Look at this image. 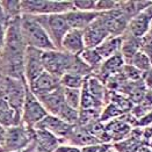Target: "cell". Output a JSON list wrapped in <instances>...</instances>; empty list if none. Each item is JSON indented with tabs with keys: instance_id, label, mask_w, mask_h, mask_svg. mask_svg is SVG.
<instances>
[{
	"instance_id": "6da1fadb",
	"label": "cell",
	"mask_w": 152,
	"mask_h": 152,
	"mask_svg": "<svg viewBox=\"0 0 152 152\" xmlns=\"http://www.w3.org/2000/svg\"><path fill=\"white\" fill-rule=\"evenodd\" d=\"M20 19L11 21L6 28L5 42L0 50V76L26 80L25 55L27 45L21 35Z\"/></svg>"
},
{
	"instance_id": "7a4b0ae2",
	"label": "cell",
	"mask_w": 152,
	"mask_h": 152,
	"mask_svg": "<svg viewBox=\"0 0 152 152\" xmlns=\"http://www.w3.org/2000/svg\"><path fill=\"white\" fill-rule=\"evenodd\" d=\"M20 29L27 47L41 51L56 49L48 34L45 33L43 27L37 22L35 16L22 14L20 19Z\"/></svg>"
},
{
	"instance_id": "3957f363",
	"label": "cell",
	"mask_w": 152,
	"mask_h": 152,
	"mask_svg": "<svg viewBox=\"0 0 152 152\" xmlns=\"http://www.w3.org/2000/svg\"><path fill=\"white\" fill-rule=\"evenodd\" d=\"M75 10L73 1H56V0H23L21 1L22 14L31 16L65 14Z\"/></svg>"
},
{
	"instance_id": "277c9868",
	"label": "cell",
	"mask_w": 152,
	"mask_h": 152,
	"mask_svg": "<svg viewBox=\"0 0 152 152\" xmlns=\"http://www.w3.org/2000/svg\"><path fill=\"white\" fill-rule=\"evenodd\" d=\"M77 57L78 56H72L58 49L43 51L42 62H43L44 71L61 79L66 72L71 70Z\"/></svg>"
},
{
	"instance_id": "5b68a950",
	"label": "cell",
	"mask_w": 152,
	"mask_h": 152,
	"mask_svg": "<svg viewBox=\"0 0 152 152\" xmlns=\"http://www.w3.org/2000/svg\"><path fill=\"white\" fill-rule=\"evenodd\" d=\"M28 84L26 80H19L13 78H0V96L10 103L19 114L22 113V107L25 102L26 89Z\"/></svg>"
},
{
	"instance_id": "8992f818",
	"label": "cell",
	"mask_w": 152,
	"mask_h": 152,
	"mask_svg": "<svg viewBox=\"0 0 152 152\" xmlns=\"http://www.w3.org/2000/svg\"><path fill=\"white\" fill-rule=\"evenodd\" d=\"M37 22L43 27L48 34L52 44L56 49H61V43L64 36L70 30L65 14H52V15H42L35 16Z\"/></svg>"
},
{
	"instance_id": "52a82bcc",
	"label": "cell",
	"mask_w": 152,
	"mask_h": 152,
	"mask_svg": "<svg viewBox=\"0 0 152 152\" xmlns=\"http://www.w3.org/2000/svg\"><path fill=\"white\" fill-rule=\"evenodd\" d=\"M34 129L19 124L6 129L2 148L5 152H21L27 149L33 140Z\"/></svg>"
},
{
	"instance_id": "ba28073f",
	"label": "cell",
	"mask_w": 152,
	"mask_h": 152,
	"mask_svg": "<svg viewBox=\"0 0 152 152\" xmlns=\"http://www.w3.org/2000/svg\"><path fill=\"white\" fill-rule=\"evenodd\" d=\"M47 115L48 113L42 106V103L27 86L25 102L21 113V124H23L27 128L34 129L38 122L43 120Z\"/></svg>"
},
{
	"instance_id": "9c48e42d",
	"label": "cell",
	"mask_w": 152,
	"mask_h": 152,
	"mask_svg": "<svg viewBox=\"0 0 152 152\" xmlns=\"http://www.w3.org/2000/svg\"><path fill=\"white\" fill-rule=\"evenodd\" d=\"M83 35L85 49H95L104 39L110 36L108 27L104 22V19L102 18L101 13H99L96 19L83 30Z\"/></svg>"
},
{
	"instance_id": "30bf717a",
	"label": "cell",
	"mask_w": 152,
	"mask_h": 152,
	"mask_svg": "<svg viewBox=\"0 0 152 152\" xmlns=\"http://www.w3.org/2000/svg\"><path fill=\"white\" fill-rule=\"evenodd\" d=\"M75 127L76 126H71V124L64 122L63 120H61L57 116L48 114L43 120H41L38 122L34 129L45 130V131L52 134L53 136H56L59 140H66L69 138V136L71 135Z\"/></svg>"
},
{
	"instance_id": "8fae6325",
	"label": "cell",
	"mask_w": 152,
	"mask_h": 152,
	"mask_svg": "<svg viewBox=\"0 0 152 152\" xmlns=\"http://www.w3.org/2000/svg\"><path fill=\"white\" fill-rule=\"evenodd\" d=\"M42 53L43 51L27 47L25 55V79L28 85L44 72Z\"/></svg>"
},
{
	"instance_id": "7c38bea8",
	"label": "cell",
	"mask_w": 152,
	"mask_h": 152,
	"mask_svg": "<svg viewBox=\"0 0 152 152\" xmlns=\"http://www.w3.org/2000/svg\"><path fill=\"white\" fill-rule=\"evenodd\" d=\"M152 21V2L140 13L135 15L130 21L126 31H128L134 37L140 38L143 37L148 31L149 27Z\"/></svg>"
},
{
	"instance_id": "4fadbf2b",
	"label": "cell",
	"mask_w": 152,
	"mask_h": 152,
	"mask_svg": "<svg viewBox=\"0 0 152 152\" xmlns=\"http://www.w3.org/2000/svg\"><path fill=\"white\" fill-rule=\"evenodd\" d=\"M28 87L31 91V93L38 98V96L49 94L51 92H55L61 88L62 86H61V80L58 78L44 71L33 83H30Z\"/></svg>"
},
{
	"instance_id": "5bb4252c",
	"label": "cell",
	"mask_w": 152,
	"mask_h": 152,
	"mask_svg": "<svg viewBox=\"0 0 152 152\" xmlns=\"http://www.w3.org/2000/svg\"><path fill=\"white\" fill-rule=\"evenodd\" d=\"M66 53H70L72 56H79L85 50V43H84V35L83 30L70 29L66 35L64 36L63 41L61 43V49Z\"/></svg>"
},
{
	"instance_id": "9a60e30c",
	"label": "cell",
	"mask_w": 152,
	"mask_h": 152,
	"mask_svg": "<svg viewBox=\"0 0 152 152\" xmlns=\"http://www.w3.org/2000/svg\"><path fill=\"white\" fill-rule=\"evenodd\" d=\"M31 144L38 152H55L61 145V140L45 130L34 129Z\"/></svg>"
},
{
	"instance_id": "2e32d148",
	"label": "cell",
	"mask_w": 152,
	"mask_h": 152,
	"mask_svg": "<svg viewBox=\"0 0 152 152\" xmlns=\"http://www.w3.org/2000/svg\"><path fill=\"white\" fill-rule=\"evenodd\" d=\"M37 99L42 103V106L44 107V109L47 110V113L53 115V116H58L61 114V112L64 109V107L66 106L65 100H64L63 87H61L55 92H51L49 94L38 96Z\"/></svg>"
},
{
	"instance_id": "e0dca14e",
	"label": "cell",
	"mask_w": 152,
	"mask_h": 152,
	"mask_svg": "<svg viewBox=\"0 0 152 152\" xmlns=\"http://www.w3.org/2000/svg\"><path fill=\"white\" fill-rule=\"evenodd\" d=\"M98 15H99L98 12H81L78 10H72L70 12L65 13L70 29H77V30H84L96 19Z\"/></svg>"
},
{
	"instance_id": "ac0fdd59",
	"label": "cell",
	"mask_w": 152,
	"mask_h": 152,
	"mask_svg": "<svg viewBox=\"0 0 152 152\" xmlns=\"http://www.w3.org/2000/svg\"><path fill=\"white\" fill-rule=\"evenodd\" d=\"M122 37L121 44V56L123 58V62L126 65H130L134 56L140 51V39L130 35L128 31H124Z\"/></svg>"
},
{
	"instance_id": "d6986e66",
	"label": "cell",
	"mask_w": 152,
	"mask_h": 152,
	"mask_svg": "<svg viewBox=\"0 0 152 152\" xmlns=\"http://www.w3.org/2000/svg\"><path fill=\"white\" fill-rule=\"evenodd\" d=\"M0 124L5 129L21 124V115L0 96Z\"/></svg>"
},
{
	"instance_id": "ffe728a7",
	"label": "cell",
	"mask_w": 152,
	"mask_h": 152,
	"mask_svg": "<svg viewBox=\"0 0 152 152\" xmlns=\"http://www.w3.org/2000/svg\"><path fill=\"white\" fill-rule=\"evenodd\" d=\"M121 44H122L121 36H109L107 39H104L100 45H98L95 48V51L102 58V61H104V59H108L115 55L120 53Z\"/></svg>"
},
{
	"instance_id": "44dd1931",
	"label": "cell",
	"mask_w": 152,
	"mask_h": 152,
	"mask_svg": "<svg viewBox=\"0 0 152 152\" xmlns=\"http://www.w3.org/2000/svg\"><path fill=\"white\" fill-rule=\"evenodd\" d=\"M84 87L87 89L89 94L92 96H94L96 100H99L100 102L103 103V101L107 98V91L106 87L103 85V83L100 81L98 78L93 76H89L88 78H86L85 83H84Z\"/></svg>"
},
{
	"instance_id": "7402d4cb",
	"label": "cell",
	"mask_w": 152,
	"mask_h": 152,
	"mask_svg": "<svg viewBox=\"0 0 152 152\" xmlns=\"http://www.w3.org/2000/svg\"><path fill=\"white\" fill-rule=\"evenodd\" d=\"M2 12L5 15L7 25L19 18L22 16V11H21V1L19 0H7V1H0Z\"/></svg>"
},
{
	"instance_id": "603a6c76",
	"label": "cell",
	"mask_w": 152,
	"mask_h": 152,
	"mask_svg": "<svg viewBox=\"0 0 152 152\" xmlns=\"http://www.w3.org/2000/svg\"><path fill=\"white\" fill-rule=\"evenodd\" d=\"M79 58L86 64L93 72H95L103 62L102 58L95 51V49H85L79 55Z\"/></svg>"
},
{
	"instance_id": "cb8c5ba5",
	"label": "cell",
	"mask_w": 152,
	"mask_h": 152,
	"mask_svg": "<svg viewBox=\"0 0 152 152\" xmlns=\"http://www.w3.org/2000/svg\"><path fill=\"white\" fill-rule=\"evenodd\" d=\"M61 86L63 88H75V89H81L86 78L79 76L73 72H66L61 79Z\"/></svg>"
},
{
	"instance_id": "d4e9b609",
	"label": "cell",
	"mask_w": 152,
	"mask_h": 152,
	"mask_svg": "<svg viewBox=\"0 0 152 152\" xmlns=\"http://www.w3.org/2000/svg\"><path fill=\"white\" fill-rule=\"evenodd\" d=\"M64 100L65 103L72 109H80V100H81V91L75 88H63Z\"/></svg>"
},
{
	"instance_id": "484cf974",
	"label": "cell",
	"mask_w": 152,
	"mask_h": 152,
	"mask_svg": "<svg viewBox=\"0 0 152 152\" xmlns=\"http://www.w3.org/2000/svg\"><path fill=\"white\" fill-rule=\"evenodd\" d=\"M151 63H152L151 59L144 52H142L140 50L134 56V58H132L130 65H132L134 67H136L138 71L142 72V71H149L150 67H151Z\"/></svg>"
},
{
	"instance_id": "4316f807",
	"label": "cell",
	"mask_w": 152,
	"mask_h": 152,
	"mask_svg": "<svg viewBox=\"0 0 152 152\" xmlns=\"http://www.w3.org/2000/svg\"><path fill=\"white\" fill-rule=\"evenodd\" d=\"M123 114V112L116 106L114 103H110L108 104L103 110L101 112V115H100V121L103 122V121H108L110 118H115L117 116Z\"/></svg>"
},
{
	"instance_id": "83f0119b",
	"label": "cell",
	"mask_w": 152,
	"mask_h": 152,
	"mask_svg": "<svg viewBox=\"0 0 152 152\" xmlns=\"http://www.w3.org/2000/svg\"><path fill=\"white\" fill-rule=\"evenodd\" d=\"M75 10L81 11V12H96V1L94 0H80V1H73Z\"/></svg>"
},
{
	"instance_id": "f1b7e54d",
	"label": "cell",
	"mask_w": 152,
	"mask_h": 152,
	"mask_svg": "<svg viewBox=\"0 0 152 152\" xmlns=\"http://www.w3.org/2000/svg\"><path fill=\"white\" fill-rule=\"evenodd\" d=\"M120 1H110V0H102V1H96V8L95 11L98 13L110 12L113 10L118 8Z\"/></svg>"
},
{
	"instance_id": "f546056e",
	"label": "cell",
	"mask_w": 152,
	"mask_h": 152,
	"mask_svg": "<svg viewBox=\"0 0 152 152\" xmlns=\"http://www.w3.org/2000/svg\"><path fill=\"white\" fill-rule=\"evenodd\" d=\"M110 149L109 144H104V143H100V144H95V145H89V146H85L81 148L83 152H106Z\"/></svg>"
},
{
	"instance_id": "4dcf8cb0",
	"label": "cell",
	"mask_w": 152,
	"mask_h": 152,
	"mask_svg": "<svg viewBox=\"0 0 152 152\" xmlns=\"http://www.w3.org/2000/svg\"><path fill=\"white\" fill-rule=\"evenodd\" d=\"M55 152H83L80 148L75 146V145H70V144H62L59 145Z\"/></svg>"
},
{
	"instance_id": "1f68e13d",
	"label": "cell",
	"mask_w": 152,
	"mask_h": 152,
	"mask_svg": "<svg viewBox=\"0 0 152 152\" xmlns=\"http://www.w3.org/2000/svg\"><path fill=\"white\" fill-rule=\"evenodd\" d=\"M6 28L7 26H2L0 25V50L4 45V42H5V33H6Z\"/></svg>"
},
{
	"instance_id": "d6a6232c",
	"label": "cell",
	"mask_w": 152,
	"mask_h": 152,
	"mask_svg": "<svg viewBox=\"0 0 152 152\" xmlns=\"http://www.w3.org/2000/svg\"><path fill=\"white\" fill-rule=\"evenodd\" d=\"M0 25H2V26H7V22H6V19H5V15H4V12H2V7H1V2H0Z\"/></svg>"
},
{
	"instance_id": "836d02e7",
	"label": "cell",
	"mask_w": 152,
	"mask_h": 152,
	"mask_svg": "<svg viewBox=\"0 0 152 152\" xmlns=\"http://www.w3.org/2000/svg\"><path fill=\"white\" fill-rule=\"evenodd\" d=\"M5 132H6V129L0 124V144H2L4 142V137H5Z\"/></svg>"
},
{
	"instance_id": "e575fe53",
	"label": "cell",
	"mask_w": 152,
	"mask_h": 152,
	"mask_svg": "<svg viewBox=\"0 0 152 152\" xmlns=\"http://www.w3.org/2000/svg\"><path fill=\"white\" fill-rule=\"evenodd\" d=\"M145 35H148V36H150V37L152 38V21H151V23H150V27H149V31H148Z\"/></svg>"
},
{
	"instance_id": "d590c367",
	"label": "cell",
	"mask_w": 152,
	"mask_h": 152,
	"mask_svg": "<svg viewBox=\"0 0 152 152\" xmlns=\"http://www.w3.org/2000/svg\"><path fill=\"white\" fill-rule=\"evenodd\" d=\"M0 152H5V150H4V148H2L1 144H0Z\"/></svg>"
},
{
	"instance_id": "8d00e7d4",
	"label": "cell",
	"mask_w": 152,
	"mask_h": 152,
	"mask_svg": "<svg viewBox=\"0 0 152 152\" xmlns=\"http://www.w3.org/2000/svg\"><path fill=\"white\" fill-rule=\"evenodd\" d=\"M0 78H1V76H0Z\"/></svg>"
}]
</instances>
